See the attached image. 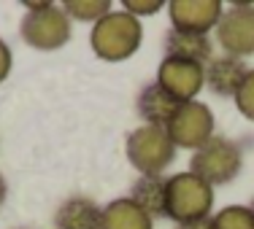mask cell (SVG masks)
<instances>
[{
  "label": "cell",
  "instance_id": "ba28073f",
  "mask_svg": "<svg viewBox=\"0 0 254 229\" xmlns=\"http://www.w3.org/2000/svg\"><path fill=\"white\" fill-rule=\"evenodd\" d=\"M165 11L171 19V30L208 35L219 25L222 14H225V3L222 0H171V3H165Z\"/></svg>",
  "mask_w": 254,
  "mask_h": 229
},
{
  "label": "cell",
  "instance_id": "4fadbf2b",
  "mask_svg": "<svg viewBox=\"0 0 254 229\" xmlns=\"http://www.w3.org/2000/svg\"><path fill=\"white\" fill-rule=\"evenodd\" d=\"M162 51H165V57L197 62L203 68L214 59V44H211L208 35L181 33V30H168L165 38H162Z\"/></svg>",
  "mask_w": 254,
  "mask_h": 229
},
{
  "label": "cell",
  "instance_id": "277c9868",
  "mask_svg": "<svg viewBox=\"0 0 254 229\" xmlns=\"http://www.w3.org/2000/svg\"><path fill=\"white\" fill-rule=\"evenodd\" d=\"M244 170V148L238 140L225 135H214L203 148H197L190 159V173L203 178L208 186H227Z\"/></svg>",
  "mask_w": 254,
  "mask_h": 229
},
{
  "label": "cell",
  "instance_id": "52a82bcc",
  "mask_svg": "<svg viewBox=\"0 0 254 229\" xmlns=\"http://www.w3.org/2000/svg\"><path fill=\"white\" fill-rule=\"evenodd\" d=\"M216 41L230 57H254V5L252 3H230L216 25Z\"/></svg>",
  "mask_w": 254,
  "mask_h": 229
},
{
  "label": "cell",
  "instance_id": "2e32d148",
  "mask_svg": "<svg viewBox=\"0 0 254 229\" xmlns=\"http://www.w3.org/2000/svg\"><path fill=\"white\" fill-rule=\"evenodd\" d=\"M65 14L70 19H78V22H100L106 14H111V3L108 0H65L63 3Z\"/></svg>",
  "mask_w": 254,
  "mask_h": 229
},
{
  "label": "cell",
  "instance_id": "6da1fadb",
  "mask_svg": "<svg viewBox=\"0 0 254 229\" xmlns=\"http://www.w3.org/2000/svg\"><path fill=\"white\" fill-rule=\"evenodd\" d=\"M143 44V25L138 16L127 11H111L100 22L92 25L89 33V46L95 57L103 62H125L141 49Z\"/></svg>",
  "mask_w": 254,
  "mask_h": 229
},
{
  "label": "cell",
  "instance_id": "5b68a950",
  "mask_svg": "<svg viewBox=\"0 0 254 229\" xmlns=\"http://www.w3.org/2000/svg\"><path fill=\"white\" fill-rule=\"evenodd\" d=\"M127 162L138 170V176H162L176 159V146L165 127H149L141 124L127 135L125 140Z\"/></svg>",
  "mask_w": 254,
  "mask_h": 229
},
{
  "label": "cell",
  "instance_id": "cb8c5ba5",
  "mask_svg": "<svg viewBox=\"0 0 254 229\" xmlns=\"http://www.w3.org/2000/svg\"><path fill=\"white\" fill-rule=\"evenodd\" d=\"M16 229H27V227H16Z\"/></svg>",
  "mask_w": 254,
  "mask_h": 229
},
{
  "label": "cell",
  "instance_id": "ffe728a7",
  "mask_svg": "<svg viewBox=\"0 0 254 229\" xmlns=\"http://www.w3.org/2000/svg\"><path fill=\"white\" fill-rule=\"evenodd\" d=\"M11 68H14V57H11V49L3 38H0V84L11 76Z\"/></svg>",
  "mask_w": 254,
  "mask_h": 229
},
{
  "label": "cell",
  "instance_id": "d6986e66",
  "mask_svg": "<svg viewBox=\"0 0 254 229\" xmlns=\"http://www.w3.org/2000/svg\"><path fill=\"white\" fill-rule=\"evenodd\" d=\"M122 8L127 11V14H132V16H154L157 11H162L165 8V3L162 0H125V5Z\"/></svg>",
  "mask_w": 254,
  "mask_h": 229
},
{
  "label": "cell",
  "instance_id": "8992f818",
  "mask_svg": "<svg viewBox=\"0 0 254 229\" xmlns=\"http://www.w3.org/2000/svg\"><path fill=\"white\" fill-rule=\"evenodd\" d=\"M165 132L171 135L176 148H190L195 154L197 148H203L216 135L214 132V113L200 100L181 102L179 111L173 113V119L168 122Z\"/></svg>",
  "mask_w": 254,
  "mask_h": 229
},
{
  "label": "cell",
  "instance_id": "3957f363",
  "mask_svg": "<svg viewBox=\"0 0 254 229\" xmlns=\"http://www.w3.org/2000/svg\"><path fill=\"white\" fill-rule=\"evenodd\" d=\"M19 35L35 51H57L70 41L73 25L65 8L57 3H25Z\"/></svg>",
  "mask_w": 254,
  "mask_h": 229
},
{
  "label": "cell",
  "instance_id": "7402d4cb",
  "mask_svg": "<svg viewBox=\"0 0 254 229\" xmlns=\"http://www.w3.org/2000/svg\"><path fill=\"white\" fill-rule=\"evenodd\" d=\"M5 197H8V181H5V176L0 173V208H3Z\"/></svg>",
  "mask_w": 254,
  "mask_h": 229
},
{
  "label": "cell",
  "instance_id": "9a60e30c",
  "mask_svg": "<svg viewBox=\"0 0 254 229\" xmlns=\"http://www.w3.org/2000/svg\"><path fill=\"white\" fill-rule=\"evenodd\" d=\"M165 183L162 176H138L130 186V200L152 219H165Z\"/></svg>",
  "mask_w": 254,
  "mask_h": 229
},
{
  "label": "cell",
  "instance_id": "44dd1931",
  "mask_svg": "<svg viewBox=\"0 0 254 229\" xmlns=\"http://www.w3.org/2000/svg\"><path fill=\"white\" fill-rule=\"evenodd\" d=\"M176 229H214L211 219H203V221H190V224H179Z\"/></svg>",
  "mask_w": 254,
  "mask_h": 229
},
{
  "label": "cell",
  "instance_id": "8fae6325",
  "mask_svg": "<svg viewBox=\"0 0 254 229\" xmlns=\"http://www.w3.org/2000/svg\"><path fill=\"white\" fill-rule=\"evenodd\" d=\"M100 224L103 205L84 194H73L63 200L54 213V229H100Z\"/></svg>",
  "mask_w": 254,
  "mask_h": 229
},
{
  "label": "cell",
  "instance_id": "e0dca14e",
  "mask_svg": "<svg viewBox=\"0 0 254 229\" xmlns=\"http://www.w3.org/2000/svg\"><path fill=\"white\" fill-rule=\"evenodd\" d=\"M214 229H254V216L249 205H227L211 216Z\"/></svg>",
  "mask_w": 254,
  "mask_h": 229
},
{
  "label": "cell",
  "instance_id": "7a4b0ae2",
  "mask_svg": "<svg viewBox=\"0 0 254 229\" xmlns=\"http://www.w3.org/2000/svg\"><path fill=\"white\" fill-rule=\"evenodd\" d=\"M214 216V186H208L195 173L184 170L165 183V219L173 224H190Z\"/></svg>",
  "mask_w": 254,
  "mask_h": 229
},
{
  "label": "cell",
  "instance_id": "603a6c76",
  "mask_svg": "<svg viewBox=\"0 0 254 229\" xmlns=\"http://www.w3.org/2000/svg\"><path fill=\"white\" fill-rule=\"evenodd\" d=\"M249 210H252V216H254V197H252V202H249Z\"/></svg>",
  "mask_w": 254,
  "mask_h": 229
},
{
  "label": "cell",
  "instance_id": "5bb4252c",
  "mask_svg": "<svg viewBox=\"0 0 254 229\" xmlns=\"http://www.w3.org/2000/svg\"><path fill=\"white\" fill-rule=\"evenodd\" d=\"M100 229H154V219L143 213L130 197H119L103 208Z\"/></svg>",
  "mask_w": 254,
  "mask_h": 229
},
{
  "label": "cell",
  "instance_id": "7c38bea8",
  "mask_svg": "<svg viewBox=\"0 0 254 229\" xmlns=\"http://www.w3.org/2000/svg\"><path fill=\"white\" fill-rule=\"evenodd\" d=\"M179 105L181 102L173 100L157 81L146 84L135 97V111L141 116V122L149 124V127H168V122L179 111Z\"/></svg>",
  "mask_w": 254,
  "mask_h": 229
},
{
  "label": "cell",
  "instance_id": "30bf717a",
  "mask_svg": "<svg viewBox=\"0 0 254 229\" xmlns=\"http://www.w3.org/2000/svg\"><path fill=\"white\" fill-rule=\"evenodd\" d=\"M249 70L252 68L246 65V59L219 54V57H214L205 65V89L222 100H235V94L244 87Z\"/></svg>",
  "mask_w": 254,
  "mask_h": 229
},
{
  "label": "cell",
  "instance_id": "ac0fdd59",
  "mask_svg": "<svg viewBox=\"0 0 254 229\" xmlns=\"http://www.w3.org/2000/svg\"><path fill=\"white\" fill-rule=\"evenodd\" d=\"M235 108H238V113L244 119L254 122V68L249 70L244 87L238 89V94H235Z\"/></svg>",
  "mask_w": 254,
  "mask_h": 229
},
{
  "label": "cell",
  "instance_id": "9c48e42d",
  "mask_svg": "<svg viewBox=\"0 0 254 229\" xmlns=\"http://www.w3.org/2000/svg\"><path fill=\"white\" fill-rule=\"evenodd\" d=\"M157 84L179 102H192L205 87V68L187 59L165 57L157 68Z\"/></svg>",
  "mask_w": 254,
  "mask_h": 229
}]
</instances>
